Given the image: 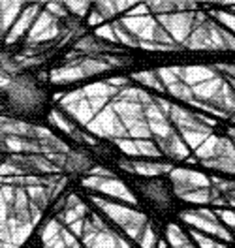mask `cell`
<instances>
[{"label":"cell","mask_w":235,"mask_h":248,"mask_svg":"<svg viewBox=\"0 0 235 248\" xmlns=\"http://www.w3.org/2000/svg\"><path fill=\"white\" fill-rule=\"evenodd\" d=\"M192 94L198 102V109L205 113L217 115L220 119H232L235 115V91L224 76H217L192 87Z\"/></svg>","instance_id":"1"},{"label":"cell","mask_w":235,"mask_h":248,"mask_svg":"<svg viewBox=\"0 0 235 248\" xmlns=\"http://www.w3.org/2000/svg\"><path fill=\"white\" fill-rule=\"evenodd\" d=\"M121 23L140 42L141 49H149V51H179L181 49L170 38V34L160 27L155 16L123 17Z\"/></svg>","instance_id":"2"},{"label":"cell","mask_w":235,"mask_h":248,"mask_svg":"<svg viewBox=\"0 0 235 248\" xmlns=\"http://www.w3.org/2000/svg\"><path fill=\"white\" fill-rule=\"evenodd\" d=\"M196 160H200L205 168L222 171V173H235V145L234 141L220 136H211L196 149Z\"/></svg>","instance_id":"3"},{"label":"cell","mask_w":235,"mask_h":248,"mask_svg":"<svg viewBox=\"0 0 235 248\" xmlns=\"http://www.w3.org/2000/svg\"><path fill=\"white\" fill-rule=\"evenodd\" d=\"M185 47L194 51H235V36L217 21L207 19L192 31Z\"/></svg>","instance_id":"4"},{"label":"cell","mask_w":235,"mask_h":248,"mask_svg":"<svg viewBox=\"0 0 235 248\" xmlns=\"http://www.w3.org/2000/svg\"><path fill=\"white\" fill-rule=\"evenodd\" d=\"M94 202V205L110 218L111 222H115L121 230H125V233L132 239V241H140L141 232L145 230V226L149 224L147 217L136 211V209H130L126 205H121V203H113V202H106L104 198H96L93 196L91 198Z\"/></svg>","instance_id":"5"},{"label":"cell","mask_w":235,"mask_h":248,"mask_svg":"<svg viewBox=\"0 0 235 248\" xmlns=\"http://www.w3.org/2000/svg\"><path fill=\"white\" fill-rule=\"evenodd\" d=\"M117 59L113 57H89V59H81L72 64H66L63 68H55L51 72V81L53 83H72L78 79H85L89 76H98L104 74L111 68H115L113 64H117Z\"/></svg>","instance_id":"6"},{"label":"cell","mask_w":235,"mask_h":248,"mask_svg":"<svg viewBox=\"0 0 235 248\" xmlns=\"http://www.w3.org/2000/svg\"><path fill=\"white\" fill-rule=\"evenodd\" d=\"M209 16L204 12H179V14H170V16H160L157 17V21L160 23V27L170 34L173 42L179 47H185L188 36L192 34V31L196 27H200L204 21H207Z\"/></svg>","instance_id":"7"},{"label":"cell","mask_w":235,"mask_h":248,"mask_svg":"<svg viewBox=\"0 0 235 248\" xmlns=\"http://www.w3.org/2000/svg\"><path fill=\"white\" fill-rule=\"evenodd\" d=\"M181 220L188 224L192 230H198L204 235L209 237H217L222 241H232V233L228 232V228H224L219 222V218L215 215V211L209 209H198V211H185L181 215Z\"/></svg>","instance_id":"8"},{"label":"cell","mask_w":235,"mask_h":248,"mask_svg":"<svg viewBox=\"0 0 235 248\" xmlns=\"http://www.w3.org/2000/svg\"><path fill=\"white\" fill-rule=\"evenodd\" d=\"M81 243L85 248H134L130 241H126L125 237H121L117 232H113L111 228L100 230L98 226H94L91 218H85V228L81 233Z\"/></svg>","instance_id":"9"},{"label":"cell","mask_w":235,"mask_h":248,"mask_svg":"<svg viewBox=\"0 0 235 248\" xmlns=\"http://www.w3.org/2000/svg\"><path fill=\"white\" fill-rule=\"evenodd\" d=\"M85 128H87L93 136L108 138V140H113V141L126 140V138H128V132H126L125 124L121 123L119 115L115 113V109L111 108V104L102 109Z\"/></svg>","instance_id":"10"},{"label":"cell","mask_w":235,"mask_h":248,"mask_svg":"<svg viewBox=\"0 0 235 248\" xmlns=\"http://www.w3.org/2000/svg\"><path fill=\"white\" fill-rule=\"evenodd\" d=\"M170 179H172V185L175 194L183 200L187 194L192 192H198V190H205V188H211V179L205 177L204 173H198V171L192 170H183V168H173L170 171Z\"/></svg>","instance_id":"11"},{"label":"cell","mask_w":235,"mask_h":248,"mask_svg":"<svg viewBox=\"0 0 235 248\" xmlns=\"http://www.w3.org/2000/svg\"><path fill=\"white\" fill-rule=\"evenodd\" d=\"M143 111H145V119H147V126L151 130L153 140H162L166 136H170L175 132V128L172 126L168 115L160 109V106L157 104V98L147 96L143 100Z\"/></svg>","instance_id":"12"},{"label":"cell","mask_w":235,"mask_h":248,"mask_svg":"<svg viewBox=\"0 0 235 248\" xmlns=\"http://www.w3.org/2000/svg\"><path fill=\"white\" fill-rule=\"evenodd\" d=\"M83 186H87L89 190H94V192H100L104 196H110V198H115V200H121V202H126L130 205H136V196L128 190V186L111 177V179H102V177H87L83 181Z\"/></svg>","instance_id":"13"},{"label":"cell","mask_w":235,"mask_h":248,"mask_svg":"<svg viewBox=\"0 0 235 248\" xmlns=\"http://www.w3.org/2000/svg\"><path fill=\"white\" fill-rule=\"evenodd\" d=\"M57 100H59L61 108H63L72 119H76V121H78L79 124H83V126H87V124L96 117V113L93 111L89 100H87V96L83 93V89L74 91V93L66 94L63 98H57Z\"/></svg>","instance_id":"14"},{"label":"cell","mask_w":235,"mask_h":248,"mask_svg":"<svg viewBox=\"0 0 235 248\" xmlns=\"http://www.w3.org/2000/svg\"><path fill=\"white\" fill-rule=\"evenodd\" d=\"M61 34V25L59 19L53 17L49 12L42 10L40 16L36 17L34 25L27 34V44L29 46H38V44H46L49 40H55Z\"/></svg>","instance_id":"15"},{"label":"cell","mask_w":235,"mask_h":248,"mask_svg":"<svg viewBox=\"0 0 235 248\" xmlns=\"http://www.w3.org/2000/svg\"><path fill=\"white\" fill-rule=\"evenodd\" d=\"M157 74L158 78H160V81H162V85H164V91L166 93H170L172 96L179 98L181 102H187L190 106L198 108V102L194 100L192 89L181 81V78L175 72V66L173 68H160V70H157Z\"/></svg>","instance_id":"16"},{"label":"cell","mask_w":235,"mask_h":248,"mask_svg":"<svg viewBox=\"0 0 235 248\" xmlns=\"http://www.w3.org/2000/svg\"><path fill=\"white\" fill-rule=\"evenodd\" d=\"M83 93L87 96V100H89L93 111L98 115L106 106H110L111 100L119 94V89L111 87V85H108V83L104 81V83H93V85L83 87Z\"/></svg>","instance_id":"17"},{"label":"cell","mask_w":235,"mask_h":248,"mask_svg":"<svg viewBox=\"0 0 235 248\" xmlns=\"http://www.w3.org/2000/svg\"><path fill=\"white\" fill-rule=\"evenodd\" d=\"M42 6H44V4H31V6H25V10L21 12V16L17 17L14 27L10 29L8 36H6V44H16L21 36L29 34L31 27L34 25V21H36V17L40 16V12H42Z\"/></svg>","instance_id":"18"},{"label":"cell","mask_w":235,"mask_h":248,"mask_svg":"<svg viewBox=\"0 0 235 248\" xmlns=\"http://www.w3.org/2000/svg\"><path fill=\"white\" fill-rule=\"evenodd\" d=\"M10 96H12V100L16 102L17 106H23V108H34L42 100L40 93L36 91V87L32 85L29 79L12 81V85H10Z\"/></svg>","instance_id":"19"},{"label":"cell","mask_w":235,"mask_h":248,"mask_svg":"<svg viewBox=\"0 0 235 248\" xmlns=\"http://www.w3.org/2000/svg\"><path fill=\"white\" fill-rule=\"evenodd\" d=\"M175 72L181 78V81L188 85L190 89L220 76L215 66H175Z\"/></svg>","instance_id":"20"},{"label":"cell","mask_w":235,"mask_h":248,"mask_svg":"<svg viewBox=\"0 0 235 248\" xmlns=\"http://www.w3.org/2000/svg\"><path fill=\"white\" fill-rule=\"evenodd\" d=\"M145 4L155 17L179 14V12H198V2H187V0H153Z\"/></svg>","instance_id":"21"},{"label":"cell","mask_w":235,"mask_h":248,"mask_svg":"<svg viewBox=\"0 0 235 248\" xmlns=\"http://www.w3.org/2000/svg\"><path fill=\"white\" fill-rule=\"evenodd\" d=\"M157 143L158 151L162 155L170 156V158H177V160H187L190 156V149L185 145V141L181 140V136L177 132H173L170 136L162 138V140H153Z\"/></svg>","instance_id":"22"},{"label":"cell","mask_w":235,"mask_h":248,"mask_svg":"<svg viewBox=\"0 0 235 248\" xmlns=\"http://www.w3.org/2000/svg\"><path fill=\"white\" fill-rule=\"evenodd\" d=\"M121 168L130 173H138L143 177H157L162 173H170L173 170L172 164L168 162H141V160H134V162H121Z\"/></svg>","instance_id":"23"},{"label":"cell","mask_w":235,"mask_h":248,"mask_svg":"<svg viewBox=\"0 0 235 248\" xmlns=\"http://www.w3.org/2000/svg\"><path fill=\"white\" fill-rule=\"evenodd\" d=\"M49 123L55 124L57 128H61L63 132H66V134H68L70 138H74V140L83 141V143H89V145H96V140H94L93 136L83 134L78 126H74L64 115H61V111H51V113H49Z\"/></svg>","instance_id":"24"},{"label":"cell","mask_w":235,"mask_h":248,"mask_svg":"<svg viewBox=\"0 0 235 248\" xmlns=\"http://www.w3.org/2000/svg\"><path fill=\"white\" fill-rule=\"evenodd\" d=\"M136 4L138 2H132V0H115V2H111V0H100V2L93 4V8L106 21H110V19L117 17L119 14H125V12L128 14Z\"/></svg>","instance_id":"25"},{"label":"cell","mask_w":235,"mask_h":248,"mask_svg":"<svg viewBox=\"0 0 235 248\" xmlns=\"http://www.w3.org/2000/svg\"><path fill=\"white\" fill-rule=\"evenodd\" d=\"M89 217V209L87 205L79 200L76 194L68 196L66 198V207H64L63 215H61V220H63L66 226L78 222V220H83V218Z\"/></svg>","instance_id":"26"},{"label":"cell","mask_w":235,"mask_h":248,"mask_svg":"<svg viewBox=\"0 0 235 248\" xmlns=\"http://www.w3.org/2000/svg\"><path fill=\"white\" fill-rule=\"evenodd\" d=\"M8 230H10V243L19 248L31 237L34 226L31 222H19L16 218H8Z\"/></svg>","instance_id":"27"},{"label":"cell","mask_w":235,"mask_h":248,"mask_svg":"<svg viewBox=\"0 0 235 248\" xmlns=\"http://www.w3.org/2000/svg\"><path fill=\"white\" fill-rule=\"evenodd\" d=\"M23 10H25L23 2H0V21H2V29L6 32V36Z\"/></svg>","instance_id":"28"},{"label":"cell","mask_w":235,"mask_h":248,"mask_svg":"<svg viewBox=\"0 0 235 248\" xmlns=\"http://www.w3.org/2000/svg\"><path fill=\"white\" fill-rule=\"evenodd\" d=\"M141 190H143V194L151 200V202L158 205V207H162V209H166L168 205H170V196H168V190H166V186L162 185V183H158V181H151V183H143L141 185Z\"/></svg>","instance_id":"29"},{"label":"cell","mask_w":235,"mask_h":248,"mask_svg":"<svg viewBox=\"0 0 235 248\" xmlns=\"http://www.w3.org/2000/svg\"><path fill=\"white\" fill-rule=\"evenodd\" d=\"M25 190H27V196H29V200H31V205H34L36 209H40V211H44L49 202L53 200V196H51V186L49 185H36V186H25Z\"/></svg>","instance_id":"30"},{"label":"cell","mask_w":235,"mask_h":248,"mask_svg":"<svg viewBox=\"0 0 235 248\" xmlns=\"http://www.w3.org/2000/svg\"><path fill=\"white\" fill-rule=\"evenodd\" d=\"M166 237H168V245L172 248H196L192 239L177 224H170L166 228Z\"/></svg>","instance_id":"31"},{"label":"cell","mask_w":235,"mask_h":248,"mask_svg":"<svg viewBox=\"0 0 235 248\" xmlns=\"http://www.w3.org/2000/svg\"><path fill=\"white\" fill-rule=\"evenodd\" d=\"M91 160L83 153H68L66 155V168L64 170L68 171H85L91 170Z\"/></svg>","instance_id":"32"},{"label":"cell","mask_w":235,"mask_h":248,"mask_svg":"<svg viewBox=\"0 0 235 248\" xmlns=\"http://www.w3.org/2000/svg\"><path fill=\"white\" fill-rule=\"evenodd\" d=\"M134 79L140 81L141 85H145V87L155 89L158 93H166V91H164V85H162V81H160L157 72H140V74H134Z\"/></svg>","instance_id":"33"},{"label":"cell","mask_w":235,"mask_h":248,"mask_svg":"<svg viewBox=\"0 0 235 248\" xmlns=\"http://www.w3.org/2000/svg\"><path fill=\"white\" fill-rule=\"evenodd\" d=\"M111 27H113V32H115L119 44H125V46H128V47H140V42H138L130 32L126 31L121 21H113Z\"/></svg>","instance_id":"34"},{"label":"cell","mask_w":235,"mask_h":248,"mask_svg":"<svg viewBox=\"0 0 235 248\" xmlns=\"http://www.w3.org/2000/svg\"><path fill=\"white\" fill-rule=\"evenodd\" d=\"M211 17L219 23L220 27H224L226 31H230L235 36V14L224 12V10H211Z\"/></svg>","instance_id":"35"},{"label":"cell","mask_w":235,"mask_h":248,"mask_svg":"<svg viewBox=\"0 0 235 248\" xmlns=\"http://www.w3.org/2000/svg\"><path fill=\"white\" fill-rule=\"evenodd\" d=\"M64 8L68 10V14H74L76 17H85L93 10V4L87 0H68L64 2Z\"/></svg>","instance_id":"36"},{"label":"cell","mask_w":235,"mask_h":248,"mask_svg":"<svg viewBox=\"0 0 235 248\" xmlns=\"http://www.w3.org/2000/svg\"><path fill=\"white\" fill-rule=\"evenodd\" d=\"M76 49L81 53H98V51H104V44H100L96 36H83L76 44Z\"/></svg>","instance_id":"37"},{"label":"cell","mask_w":235,"mask_h":248,"mask_svg":"<svg viewBox=\"0 0 235 248\" xmlns=\"http://www.w3.org/2000/svg\"><path fill=\"white\" fill-rule=\"evenodd\" d=\"M190 237H192V243H196L200 248H226L222 243L215 241L213 237L204 235V233L196 232V230H190Z\"/></svg>","instance_id":"38"},{"label":"cell","mask_w":235,"mask_h":248,"mask_svg":"<svg viewBox=\"0 0 235 248\" xmlns=\"http://www.w3.org/2000/svg\"><path fill=\"white\" fill-rule=\"evenodd\" d=\"M61 230H63V224L57 220V218H53V220H49L46 226L42 228V241L47 243V241H51V239H55V237H59L61 235Z\"/></svg>","instance_id":"39"},{"label":"cell","mask_w":235,"mask_h":248,"mask_svg":"<svg viewBox=\"0 0 235 248\" xmlns=\"http://www.w3.org/2000/svg\"><path fill=\"white\" fill-rule=\"evenodd\" d=\"M140 247L141 248H157L158 247V237H157V232L153 230V226L151 224H147L145 226V230L141 232V237H140Z\"/></svg>","instance_id":"40"},{"label":"cell","mask_w":235,"mask_h":248,"mask_svg":"<svg viewBox=\"0 0 235 248\" xmlns=\"http://www.w3.org/2000/svg\"><path fill=\"white\" fill-rule=\"evenodd\" d=\"M215 215H217L219 222L224 228L235 230V211H232V209H217Z\"/></svg>","instance_id":"41"},{"label":"cell","mask_w":235,"mask_h":248,"mask_svg":"<svg viewBox=\"0 0 235 248\" xmlns=\"http://www.w3.org/2000/svg\"><path fill=\"white\" fill-rule=\"evenodd\" d=\"M96 38H98V40H102V42L119 44V42H117V36H115V32H113V27H111V23H108V25H102V27H98V29H96Z\"/></svg>","instance_id":"42"},{"label":"cell","mask_w":235,"mask_h":248,"mask_svg":"<svg viewBox=\"0 0 235 248\" xmlns=\"http://www.w3.org/2000/svg\"><path fill=\"white\" fill-rule=\"evenodd\" d=\"M44 6H46V12H49L53 17H57L59 21L68 17V10L64 8V2H47Z\"/></svg>","instance_id":"43"},{"label":"cell","mask_w":235,"mask_h":248,"mask_svg":"<svg viewBox=\"0 0 235 248\" xmlns=\"http://www.w3.org/2000/svg\"><path fill=\"white\" fill-rule=\"evenodd\" d=\"M115 143H117V147H119L126 156H140V153H138V145H136V140L126 138V140H117Z\"/></svg>","instance_id":"44"},{"label":"cell","mask_w":235,"mask_h":248,"mask_svg":"<svg viewBox=\"0 0 235 248\" xmlns=\"http://www.w3.org/2000/svg\"><path fill=\"white\" fill-rule=\"evenodd\" d=\"M145 16H151L147 4H136V6L126 14V17H145Z\"/></svg>","instance_id":"45"},{"label":"cell","mask_w":235,"mask_h":248,"mask_svg":"<svg viewBox=\"0 0 235 248\" xmlns=\"http://www.w3.org/2000/svg\"><path fill=\"white\" fill-rule=\"evenodd\" d=\"M87 23H89V25H91V27H96V29H98V27H102V25H106V19H104V17L100 16V14H98V12H96V10H91V14H89V19H87Z\"/></svg>","instance_id":"46"},{"label":"cell","mask_w":235,"mask_h":248,"mask_svg":"<svg viewBox=\"0 0 235 248\" xmlns=\"http://www.w3.org/2000/svg\"><path fill=\"white\" fill-rule=\"evenodd\" d=\"M215 68H217V72L220 76L226 74L228 79H235V64H217Z\"/></svg>","instance_id":"47"},{"label":"cell","mask_w":235,"mask_h":248,"mask_svg":"<svg viewBox=\"0 0 235 248\" xmlns=\"http://www.w3.org/2000/svg\"><path fill=\"white\" fill-rule=\"evenodd\" d=\"M44 248H66V245H64L63 237L59 235V237H55V239H51V241L44 243Z\"/></svg>","instance_id":"48"},{"label":"cell","mask_w":235,"mask_h":248,"mask_svg":"<svg viewBox=\"0 0 235 248\" xmlns=\"http://www.w3.org/2000/svg\"><path fill=\"white\" fill-rule=\"evenodd\" d=\"M10 85H12V79L8 78V74H0V89L10 87Z\"/></svg>","instance_id":"49"},{"label":"cell","mask_w":235,"mask_h":248,"mask_svg":"<svg viewBox=\"0 0 235 248\" xmlns=\"http://www.w3.org/2000/svg\"><path fill=\"white\" fill-rule=\"evenodd\" d=\"M226 200H228V205L235 207V190L232 192V194H228V196H226Z\"/></svg>","instance_id":"50"},{"label":"cell","mask_w":235,"mask_h":248,"mask_svg":"<svg viewBox=\"0 0 235 248\" xmlns=\"http://www.w3.org/2000/svg\"><path fill=\"white\" fill-rule=\"evenodd\" d=\"M228 138L234 141V145H235V128H228Z\"/></svg>","instance_id":"51"},{"label":"cell","mask_w":235,"mask_h":248,"mask_svg":"<svg viewBox=\"0 0 235 248\" xmlns=\"http://www.w3.org/2000/svg\"><path fill=\"white\" fill-rule=\"evenodd\" d=\"M0 248H17V247H14L12 243H4V241H0Z\"/></svg>","instance_id":"52"},{"label":"cell","mask_w":235,"mask_h":248,"mask_svg":"<svg viewBox=\"0 0 235 248\" xmlns=\"http://www.w3.org/2000/svg\"><path fill=\"white\" fill-rule=\"evenodd\" d=\"M157 248H170V245L166 241H158V247Z\"/></svg>","instance_id":"53"},{"label":"cell","mask_w":235,"mask_h":248,"mask_svg":"<svg viewBox=\"0 0 235 248\" xmlns=\"http://www.w3.org/2000/svg\"><path fill=\"white\" fill-rule=\"evenodd\" d=\"M230 121H232V123L235 124V115H234V117H232V119H230Z\"/></svg>","instance_id":"54"},{"label":"cell","mask_w":235,"mask_h":248,"mask_svg":"<svg viewBox=\"0 0 235 248\" xmlns=\"http://www.w3.org/2000/svg\"><path fill=\"white\" fill-rule=\"evenodd\" d=\"M230 12H232V14H235V6H234V8H232V10H230Z\"/></svg>","instance_id":"55"}]
</instances>
